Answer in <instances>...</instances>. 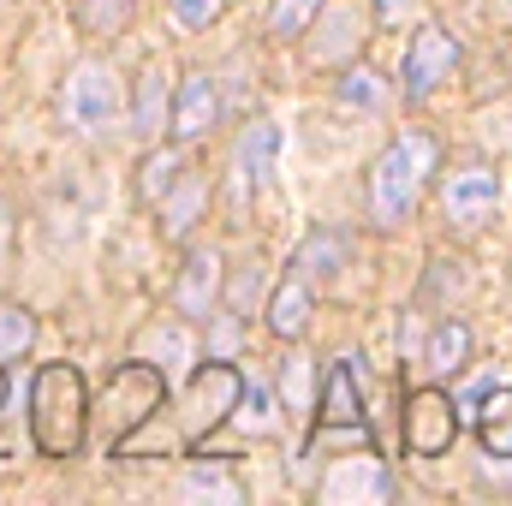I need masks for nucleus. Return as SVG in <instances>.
I'll return each mask as SVG.
<instances>
[{"mask_svg": "<svg viewBox=\"0 0 512 506\" xmlns=\"http://www.w3.org/2000/svg\"><path fill=\"white\" fill-rule=\"evenodd\" d=\"M90 429V387L72 364H42L30 381V435L48 459H72Z\"/></svg>", "mask_w": 512, "mask_h": 506, "instance_id": "nucleus-1", "label": "nucleus"}, {"mask_svg": "<svg viewBox=\"0 0 512 506\" xmlns=\"http://www.w3.org/2000/svg\"><path fill=\"white\" fill-rule=\"evenodd\" d=\"M429 167H435V137L405 131L399 143H387L382 161L370 167V221H376V227H405V221H411Z\"/></svg>", "mask_w": 512, "mask_h": 506, "instance_id": "nucleus-2", "label": "nucleus"}, {"mask_svg": "<svg viewBox=\"0 0 512 506\" xmlns=\"http://www.w3.org/2000/svg\"><path fill=\"white\" fill-rule=\"evenodd\" d=\"M60 120L78 137H102L120 120V78L102 60H78L66 72V90H60Z\"/></svg>", "mask_w": 512, "mask_h": 506, "instance_id": "nucleus-3", "label": "nucleus"}, {"mask_svg": "<svg viewBox=\"0 0 512 506\" xmlns=\"http://www.w3.org/2000/svg\"><path fill=\"white\" fill-rule=\"evenodd\" d=\"M161 399H167V381L155 364H120L114 381H108V441H114V453L131 441V429H143L155 411H161Z\"/></svg>", "mask_w": 512, "mask_h": 506, "instance_id": "nucleus-4", "label": "nucleus"}, {"mask_svg": "<svg viewBox=\"0 0 512 506\" xmlns=\"http://www.w3.org/2000/svg\"><path fill=\"white\" fill-rule=\"evenodd\" d=\"M459 441V405L447 387H417L405 399V447L417 459H441Z\"/></svg>", "mask_w": 512, "mask_h": 506, "instance_id": "nucleus-5", "label": "nucleus"}, {"mask_svg": "<svg viewBox=\"0 0 512 506\" xmlns=\"http://www.w3.org/2000/svg\"><path fill=\"white\" fill-rule=\"evenodd\" d=\"M239 370L233 364H209V370H191L185 376V435L203 441L209 429H221L233 417V399H239Z\"/></svg>", "mask_w": 512, "mask_h": 506, "instance_id": "nucleus-6", "label": "nucleus"}, {"mask_svg": "<svg viewBox=\"0 0 512 506\" xmlns=\"http://www.w3.org/2000/svg\"><path fill=\"white\" fill-rule=\"evenodd\" d=\"M453 72H459V42H453L441 24H423V30L411 36V54H405V96L423 102V96H435Z\"/></svg>", "mask_w": 512, "mask_h": 506, "instance_id": "nucleus-7", "label": "nucleus"}, {"mask_svg": "<svg viewBox=\"0 0 512 506\" xmlns=\"http://www.w3.org/2000/svg\"><path fill=\"white\" fill-rule=\"evenodd\" d=\"M316 495H322L328 506H376V501H387V471H382V459L370 453V441L358 447V459H352V453L334 459L328 477L316 483Z\"/></svg>", "mask_w": 512, "mask_h": 506, "instance_id": "nucleus-8", "label": "nucleus"}, {"mask_svg": "<svg viewBox=\"0 0 512 506\" xmlns=\"http://www.w3.org/2000/svg\"><path fill=\"white\" fill-rule=\"evenodd\" d=\"M501 209V173L495 167H459V173H447V185H441V215L453 221V227H477L483 215H495Z\"/></svg>", "mask_w": 512, "mask_h": 506, "instance_id": "nucleus-9", "label": "nucleus"}, {"mask_svg": "<svg viewBox=\"0 0 512 506\" xmlns=\"http://www.w3.org/2000/svg\"><path fill=\"white\" fill-rule=\"evenodd\" d=\"M364 429V393H358V358H340L322 387V411H316V435H346Z\"/></svg>", "mask_w": 512, "mask_h": 506, "instance_id": "nucleus-10", "label": "nucleus"}, {"mask_svg": "<svg viewBox=\"0 0 512 506\" xmlns=\"http://www.w3.org/2000/svg\"><path fill=\"white\" fill-rule=\"evenodd\" d=\"M221 120V96H215V78L209 72H191L185 84H179V96L167 102V126L179 143H191V137H209V126Z\"/></svg>", "mask_w": 512, "mask_h": 506, "instance_id": "nucleus-11", "label": "nucleus"}, {"mask_svg": "<svg viewBox=\"0 0 512 506\" xmlns=\"http://www.w3.org/2000/svg\"><path fill=\"white\" fill-rule=\"evenodd\" d=\"M274 155H280V126L274 120H256L245 126L239 137V149H233V179H239V203L268 185V173H274Z\"/></svg>", "mask_w": 512, "mask_h": 506, "instance_id": "nucleus-12", "label": "nucleus"}, {"mask_svg": "<svg viewBox=\"0 0 512 506\" xmlns=\"http://www.w3.org/2000/svg\"><path fill=\"white\" fill-rule=\"evenodd\" d=\"M215 298H221V256H215V251H191V256H185V268H179L173 304H179L185 316H209V310H215Z\"/></svg>", "mask_w": 512, "mask_h": 506, "instance_id": "nucleus-13", "label": "nucleus"}, {"mask_svg": "<svg viewBox=\"0 0 512 506\" xmlns=\"http://www.w3.org/2000/svg\"><path fill=\"white\" fill-rule=\"evenodd\" d=\"M143 352H149V364L161 370L167 387L185 381L191 376V364H197V340H191L185 322H161V328H149V334H143Z\"/></svg>", "mask_w": 512, "mask_h": 506, "instance_id": "nucleus-14", "label": "nucleus"}, {"mask_svg": "<svg viewBox=\"0 0 512 506\" xmlns=\"http://www.w3.org/2000/svg\"><path fill=\"white\" fill-rule=\"evenodd\" d=\"M471 417H477L483 453H489V459H512V387L507 381H495V387L471 405Z\"/></svg>", "mask_w": 512, "mask_h": 506, "instance_id": "nucleus-15", "label": "nucleus"}, {"mask_svg": "<svg viewBox=\"0 0 512 506\" xmlns=\"http://www.w3.org/2000/svg\"><path fill=\"white\" fill-rule=\"evenodd\" d=\"M179 501H227V506H239L245 501V489H239V477L227 471V459H197V465L179 477Z\"/></svg>", "mask_w": 512, "mask_h": 506, "instance_id": "nucleus-16", "label": "nucleus"}, {"mask_svg": "<svg viewBox=\"0 0 512 506\" xmlns=\"http://www.w3.org/2000/svg\"><path fill=\"white\" fill-rule=\"evenodd\" d=\"M364 42V12L358 6H328V18H322V36L310 42V60H346L352 48Z\"/></svg>", "mask_w": 512, "mask_h": 506, "instance_id": "nucleus-17", "label": "nucleus"}, {"mask_svg": "<svg viewBox=\"0 0 512 506\" xmlns=\"http://www.w3.org/2000/svg\"><path fill=\"white\" fill-rule=\"evenodd\" d=\"M310 304H316V298H310V280H304V274H286L280 292L268 298V328H274L280 340H298L304 322H310Z\"/></svg>", "mask_w": 512, "mask_h": 506, "instance_id": "nucleus-18", "label": "nucleus"}, {"mask_svg": "<svg viewBox=\"0 0 512 506\" xmlns=\"http://www.w3.org/2000/svg\"><path fill=\"white\" fill-rule=\"evenodd\" d=\"M203 203H209V185H203V179H185V173H179V179L167 185V197H161V227H167V239H185Z\"/></svg>", "mask_w": 512, "mask_h": 506, "instance_id": "nucleus-19", "label": "nucleus"}, {"mask_svg": "<svg viewBox=\"0 0 512 506\" xmlns=\"http://www.w3.org/2000/svg\"><path fill=\"white\" fill-rule=\"evenodd\" d=\"M340 268H346V239H340V233H310L304 251H298V262H292V274H304L310 286H316V280H334Z\"/></svg>", "mask_w": 512, "mask_h": 506, "instance_id": "nucleus-20", "label": "nucleus"}, {"mask_svg": "<svg viewBox=\"0 0 512 506\" xmlns=\"http://www.w3.org/2000/svg\"><path fill=\"white\" fill-rule=\"evenodd\" d=\"M465 352H471V334H465V322H441V328L429 334V352H423V364H429L435 376H459V370H465Z\"/></svg>", "mask_w": 512, "mask_h": 506, "instance_id": "nucleus-21", "label": "nucleus"}, {"mask_svg": "<svg viewBox=\"0 0 512 506\" xmlns=\"http://www.w3.org/2000/svg\"><path fill=\"white\" fill-rule=\"evenodd\" d=\"M233 423L245 429V435H274V423H280V411H274V393L262 387V381H239V399H233Z\"/></svg>", "mask_w": 512, "mask_h": 506, "instance_id": "nucleus-22", "label": "nucleus"}, {"mask_svg": "<svg viewBox=\"0 0 512 506\" xmlns=\"http://www.w3.org/2000/svg\"><path fill=\"white\" fill-rule=\"evenodd\" d=\"M179 149H155V155H143V167H137V191H143V203H161L167 197V185L179 179Z\"/></svg>", "mask_w": 512, "mask_h": 506, "instance_id": "nucleus-23", "label": "nucleus"}, {"mask_svg": "<svg viewBox=\"0 0 512 506\" xmlns=\"http://www.w3.org/2000/svg\"><path fill=\"white\" fill-rule=\"evenodd\" d=\"M167 120V84H161V72H149L143 84H137V114H131V131L137 137H155Z\"/></svg>", "mask_w": 512, "mask_h": 506, "instance_id": "nucleus-24", "label": "nucleus"}, {"mask_svg": "<svg viewBox=\"0 0 512 506\" xmlns=\"http://www.w3.org/2000/svg\"><path fill=\"white\" fill-rule=\"evenodd\" d=\"M340 102H346V108L376 114V108L387 102V84L370 72V66H346V78H340Z\"/></svg>", "mask_w": 512, "mask_h": 506, "instance_id": "nucleus-25", "label": "nucleus"}, {"mask_svg": "<svg viewBox=\"0 0 512 506\" xmlns=\"http://www.w3.org/2000/svg\"><path fill=\"white\" fill-rule=\"evenodd\" d=\"M30 340H36V316L24 304H0V364L30 352Z\"/></svg>", "mask_w": 512, "mask_h": 506, "instance_id": "nucleus-26", "label": "nucleus"}, {"mask_svg": "<svg viewBox=\"0 0 512 506\" xmlns=\"http://www.w3.org/2000/svg\"><path fill=\"white\" fill-rule=\"evenodd\" d=\"M322 6H328V0H274L268 24H274V36H298V30H310V18H316Z\"/></svg>", "mask_w": 512, "mask_h": 506, "instance_id": "nucleus-27", "label": "nucleus"}, {"mask_svg": "<svg viewBox=\"0 0 512 506\" xmlns=\"http://www.w3.org/2000/svg\"><path fill=\"white\" fill-rule=\"evenodd\" d=\"M221 6H227V0H173V24H179V30H209V24L221 18Z\"/></svg>", "mask_w": 512, "mask_h": 506, "instance_id": "nucleus-28", "label": "nucleus"}, {"mask_svg": "<svg viewBox=\"0 0 512 506\" xmlns=\"http://www.w3.org/2000/svg\"><path fill=\"white\" fill-rule=\"evenodd\" d=\"M280 387H286V405L304 411V405H310V364H304V358H286V364H280Z\"/></svg>", "mask_w": 512, "mask_h": 506, "instance_id": "nucleus-29", "label": "nucleus"}, {"mask_svg": "<svg viewBox=\"0 0 512 506\" xmlns=\"http://www.w3.org/2000/svg\"><path fill=\"white\" fill-rule=\"evenodd\" d=\"M131 18V0H84V24L90 30H120Z\"/></svg>", "mask_w": 512, "mask_h": 506, "instance_id": "nucleus-30", "label": "nucleus"}, {"mask_svg": "<svg viewBox=\"0 0 512 506\" xmlns=\"http://www.w3.org/2000/svg\"><path fill=\"white\" fill-rule=\"evenodd\" d=\"M376 12L393 24V18H405V12H411V0H376Z\"/></svg>", "mask_w": 512, "mask_h": 506, "instance_id": "nucleus-31", "label": "nucleus"}, {"mask_svg": "<svg viewBox=\"0 0 512 506\" xmlns=\"http://www.w3.org/2000/svg\"><path fill=\"white\" fill-rule=\"evenodd\" d=\"M6 233H12V221H6V209H0V262H6Z\"/></svg>", "mask_w": 512, "mask_h": 506, "instance_id": "nucleus-32", "label": "nucleus"}, {"mask_svg": "<svg viewBox=\"0 0 512 506\" xmlns=\"http://www.w3.org/2000/svg\"><path fill=\"white\" fill-rule=\"evenodd\" d=\"M0 399H6V376H0Z\"/></svg>", "mask_w": 512, "mask_h": 506, "instance_id": "nucleus-33", "label": "nucleus"}]
</instances>
